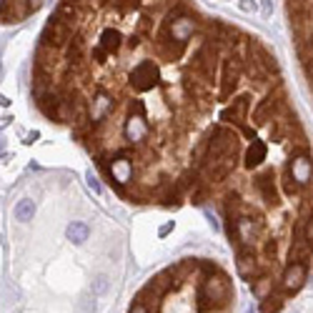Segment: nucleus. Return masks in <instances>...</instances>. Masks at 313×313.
Masks as SVG:
<instances>
[{"mask_svg":"<svg viewBox=\"0 0 313 313\" xmlns=\"http://www.w3.org/2000/svg\"><path fill=\"white\" fill-rule=\"evenodd\" d=\"M230 298H233V288H230L228 276L216 270L211 276H206L203 283L198 286V291H195V308H198V313H208L213 308L228 306Z\"/></svg>","mask_w":313,"mask_h":313,"instance_id":"obj_1","label":"nucleus"},{"mask_svg":"<svg viewBox=\"0 0 313 313\" xmlns=\"http://www.w3.org/2000/svg\"><path fill=\"white\" fill-rule=\"evenodd\" d=\"M158 81H161V73H158V65H155L153 60H140L131 73V86L138 93L153 90L155 86H158Z\"/></svg>","mask_w":313,"mask_h":313,"instance_id":"obj_2","label":"nucleus"},{"mask_svg":"<svg viewBox=\"0 0 313 313\" xmlns=\"http://www.w3.org/2000/svg\"><path fill=\"white\" fill-rule=\"evenodd\" d=\"M286 168H288V173H291V178L296 180L298 188H306L311 183V178H313V163H311V158H308L306 150L293 153V158L288 161Z\"/></svg>","mask_w":313,"mask_h":313,"instance_id":"obj_3","label":"nucleus"},{"mask_svg":"<svg viewBox=\"0 0 313 313\" xmlns=\"http://www.w3.org/2000/svg\"><path fill=\"white\" fill-rule=\"evenodd\" d=\"M236 268H238V276L243 281H256L263 276V268H261V261L256 256L253 248H238V261H236Z\"/></svg>","mask_w":313,"mask_h":313,"instance_id":"obj_4","label":"nucleus"},{"mask_svg":"<svg viewBox=\"0 0 313 313\" xmlns=\"http://www.w3.org/2000/svg\"><path fill=\"white\" fill-rule=\"evenodd\" d=\"M306 283V263H298V261H291L283 270V278H281V286L286 293H296L301 286Z\"/></svg>","mask_w":313,"mask_h":313,"instance_id":"obj_5","label":"nucleus"},{"mask_svg":"<svg viewBox=\"0 0 313 313\" xmlns=\"http://www.w3.org/2000/svg\"><path fill=\"white\" fill-rule=\"evenodd\" d=\"M88 110H90V123H103V118L113 110V98H110L105 90H98L95 98L90 100Z\"/></svg>","mask_w":313,"mask_h":313,"instance_id":"obj_6","label":"nucleus"},{"mask_svg":"<svg viewBox=\"0 0 313 313\" xmlns=\"http://www.w3.org/2000/svg\"><path fill=\"white\" fill-rule=\"evenodd\" d=\"M256 188L258 193L263 195V201L268 206H276L278 203V193H276V185H273V173H263L256 178Z\"/></svg>","mask_w":313,"mask_h":313,"instance_id":"obj_7","label":"nucleus"},{"mask_svg":"<svg viewBox=\"0 0 313 313\" xmlns=\"http://www.w3.org/2000/svg\"><path fill=\"white\" fill-rule=\"evenodd\" d=\"M266 155H268L266 143H263V140H258V138H253V140H251V145L246 148L243 161H246V166H248V168H256V166H261V163L266 161Z\"/></svg>","mask_w":313,"mask_h":313,"instance_id":"obj_8","label":"nucleus"},{"mask_svg":"<svg viewBox=\"0 0 313 313\" xmlns=\"http://www.w3.org/2000/svg\"><path fill=\"white\" fill-rule=\"evenodd\" d=\"M145 135H148L145 121L140 118V115H131L128 123H126V138H128L131 143H138V140H145Z\"/></svg>","mask_w":313,"mask_h":313,"instance_id":"obj_9","label":"nucleus"},{"mask_svg":"<svg viewBox=\"0 0 313 313\" xmlns=\"http://www.w3.org/2000/svg\"><path fill=\"white\" fill-rule=\"evenodd\" d=\"M68 241H73L75 246H81V243H86L88 241V236H90V228L86 225V223H81V221H73L70 225H68Z\"/></svg>","mask_w":313,"mask_h":313,"instance_id":"obj_10","label":"nucleus"},{"mask_svg":"<svg viewBox=\"0 0 313 313\" xmlns=\"http://www.w3.org/2000/svg\"><path fill=\"white\" fill-rule=\"evenodd\" d=\"M33 216H35V203H33L30 198L18 201V206H15V218L25 223V221H33Z\"/></svg>","mask_w":313,"mask_h":313,"instance_id":"obj_11","label":"nucleus"},{"mask_svg":"<svg viewBox=\"0 0 313 313\" xmlns=\"http://www.w3.org/2000/svg\"><path fill=\"white\" fill-rule=\"evenodd\" d=\"M283 308V296L278 293H268L261 303V313H278Z\"/></svg>","mask_w":313,"mask_h":313,"instance_id":"obj_12","label":"nucleus"},{"mask_svg":"<svg viewBox=\"0 0 313 313\" xmlns=\"http://www.w3.org/2000/svg\"><path fill=\"white\" fill-rule=\"evenodd\" d=\"M270 286H273V281H270V278H266V276H261V278H256V281H253V296L263 301V298L268 296V291H270Z\"/></svg>","mask_w":313,"mask_h":313,"instance_id":"obj_13","label":"nucleus"},{"mask_svg":"<svg viewBox=\"0 0 313 313\" xmlns=\"http://www.w3.org/2000/svg\"><path fill=\"white\" fill-rule=\"evenodd\" d=\"M303 236H306V241L313 243V213L306 216V221H303Z\"/></svg>","mask_w":313,"mask_h":313,"instance_id":"obj_14","label":"nucleus"},{"mask_svg":"<svg viewBox=\"0 0 313 313\" xmlns=\"http://www.w3.org/2000/svg\"><path fill=\"white\" fill-rule=\"evenodd\" d=\"M93 291H95V293H105V291H108V278H105V276H98L95 283H93Z\"/></svg>","mask_w":313,"mask_h":313,"instance_id":"obj_15","label":"nucleus"},{"mask_svg":"<svg viewBox=\"0 0 313 313\" xmlns=\"http://www.w3.org/2000/svg\"><path fill=\"white\" fill-rule=\"evenodd\" d=\"M198 268L203 270V276H211V273H216V270H218V266H216V263H211V261H201V263H198Z\"/></svg>","mask_w":313,"mask_h":313,"instance_id":"obj_16","label":"nucleus"},{"mask_svg":"<svg viewBox=\"0 0 313 313\" xmlns=\"http://www.w3.org/2000/svg\"><path fill=\"white\" fill-rule=\"evenodd\" d=\"M238 8H241L243 13H253V10H256V3H253V0H241Z\"/></svg>","mask_w":313,"mask_h":313,"instance_id":"obj_17","label":"nucleus"},{"mask_svg":"<svg viewBox=\"0 0 313 313\" xmlns=\"http://www.w3.org/2000/svg\"><path fill=\"white\" fill-rule=\"evenodd\" d=\"M88 185H90L95 193H100V183H98V178H95L93 173H88Z\"/></svg>","mask_w":313,"mask_h":313,"instance_id":"obj_18","label":"nucleus"},{"mask_svg":"<svg viewBox=\"0 0 313 313\" xmlns=\"http://www.w3.org/2000/svg\"><path fill=\"white\" fill-rule=\"evenodd\" d=\"M131 313H150V308H148V306H143V303H133Z\"/></svg>","mask_w":313,"mask_h":313,"instance_id":"obj_19","label":"nucleus"},{"mask_svg":"<svg viewBox=\"0 0 313 313\" xmlns=\"http://www.w3.org/2000/svg\"><path fill=\"white\" fill-rule=\"evenodd\" d=\"M171 228H173V223H166V225L161 228V236H168V233H171Z\"/></svg>","mask_w":313,"mask_h":313,"instance_id":"obj_20","label":"nucleus"},{"mask_svg":"<svg viewBox=\"0 0 313 313\" xmlns=\"http://www.w3.org/2000/svg\"><path fill=\"white\" fill-rule=\"evenodd\" d=\"M8 103H10V100H8L5 95H0V105H8Z\"/></svg>","mask_w":313,"mask_h":313,"instance_id":"obj_21","label":"nucleus"},{"mask_svg":"<svg viewBox=\"0 0 313 313\" xmlns=\"http://www.w3.org/2000/svg\"><path fill=\"white\" fill-rule=\"evenodd\" d=\"M5 5H8V0H0V13L5 10Z\"/></svg>","mask_w":313,"mask_h":313,"instance_id":"obj_22","label":"nucleus"}]
</instances>
